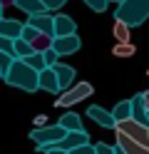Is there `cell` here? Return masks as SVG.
<instances>
[{"label":"cell","instance_id":"cell-1","mask_svg":"<svg viewBox=\"0 0 149 154\" xmlns=\"http://www.w3.org/2000/svg\"><path fill=\"white\" fill-rule=\"evenodd\" d=\"M5 82L10 87L23 90V92H37L40 90V72H35L33 67H27L23 60H15L10 65L8 75H5Z\"/></svg>","mask_w":149,"mask_h":154},{"label":"cell","instance_id":"cell-25","mask_svg":"<svg viewBox=\"0 0 149 154\" xmlns=\"http://www.w3.org/2000/svg\"><path fill=\"white\" fill-rule=\"evenodd\" d=\"M67 3H70V0H42V5L47 8V13H50V15H52V13L57 15V10H62Z\"/></svg>","mask_w":149,"mask_h":154},{"label":"cell","instance_id":"cell-15","mask_svg":"<svg viewBox=\"0 0 149 154\" xmlns=\"http://www.w3.org/2000/svg\"><path fill=\"white\" fill-rule=\"evenodd\" d=\"M13 5L17 8V10L27 13V17H33V15H45V13H47V8L42 5V0H13Z\"/></svg>","mask_w":149,"mask_h":154},{"label":"cell","instance_id":"cell-4","mask_svg":"<svg viewBox=\"0 0 149 154\" xmlns=\"http://www.w3.org/2000/svg\"><path fill=\"white\" fill-rule=\"evenodd\" d=\"M89 94H92V85L89 82H77V85H72L67 92H62V94H57V100H55V107H72V104H77V102H82V100H87Z\"/></svg>","mask_w":149,"mask_h":154},{"label":"cell","instance_id":"cell-2","mask_svg":"<svg viewBox=\"0 0 149 154\" xmlns=\"http://www.w3.org/2000/svg\"><path fill=\"white\" fill-rule=\"evenodd\" d=\"M114 20L124 23L129 27H139L149 20V0H124L122 5H117Z\"/></svg>","mask_w":149,"mask_h":154},{"label":"cell","instance_id":"cell-28","mask_svg":"<svg viewBox=\"0 0 149 154\" xmlns=\"http://www.w3.org/2000/svg\"><path fill=\"white\" fill-rule=\"evenodd\" d=\"M42 57H45V65H47V67H55V65L60 62V55L52 50V47H50V50H45V52H42Z\"/></svg>","mask_w":149,"mask_h":154},{"label":"cell","instance_id":"cell-22","mask_svg":"<svg viewBox=\"0 0 149 154\" xmlns=\"http://www.w3.org/2000/svg\"><path fill=\"white\" fill-rule=\"evenodd\" d=\"M35 52V47L25 42V40H15V60H25V57H30Z\"/></svg>","mask_w":149,"mask_h":154},{"label":"cell","instance_id":"cell-14","mask_svg":"<svg viewBox=\"0 0 149 154\" xmlns=\"http://www.w3.org/2000/svg\"><path fill=\"white\" fill-rule=\"evenodd\" d=\"M40 90L52 92V94H62V90H60V82H57V75H55L52 67H47V70L40 72Z\"/></svg>","mask_w":149,"mask_h":154},{"label":"cell","instance_id":"cell-32","mask_svg":"<svg viewBox=\"0 0 149 154\" xmlns=\"http://www.w3.org/2000/svg\"><path fill=\"white\" fill-rule=\"evenodd\" d=\"M70 154H95V147L89 144V147H82V149H75V152H70Z\"/></svg>","mask_w":149,"mask_h":154},{"label":"cell","instance_id":"cell-35","mask_svg":"<svg viewBox=\"0 0 149 154\" xmlns=\"http://www.w3.org/2000/svg\"><path fill=\"white\" fill-rule=\"evenodd\" d=\"M114 154H127V152H124L122 147H119V144H114Z\"/></svg>","mask_w":149,"mask_h":154},{"label":"cell","instance_id":"cell-21","mask_svg":"<svg viewBox=\"0 0 149 154\" xmlns=\"http://www.w3.org/2000/svg\"><path fill=\"white\" fill-rule=\"evenodd\" d=\"M134 52H137L134 42H117V45L112 47V55H114V57H132Z\"/></svg>","mask_w":149,"mask_h":154},{"label":"cell","instance_id":"cell-11","mask_svg":"<svg viewBox=\"0 0 149 154\" xmlns=\"http://www.w3.org/2000/svg\"><path fill=\"white\" fill-rule=\"evenodd\" d=\"M27 23L33 25L40 35L52 37V30H55V15H50V13H45V15H33V17H27ZM52 40H55V37H52Z\"/></svg>","mask_w":149,"mask_h":154},{"label":"cell","instance_id":"cell-33","mask_svg":"<svg viewBox=\"0 0 149 154\" xmlns=\"http://www.w3.org/2000/svg\"><path fill=\"white\" fill-rule=\"evenodd\" d=\"M142 100H144V104H147V109H149V90H144V92H142Z\"/></svg>","mask_w":149,"mask_h":154},{"label":"cell","instance_id":"cell-6","mask_svg":"<svg viewBox=\"0 0 149 154\" xmlns=\"http://www.w3.org/2000/svg\"><path fill=\"white\" fill-rule=\"evenodd\" d=\"M87 117L97 122L99 127H104V129H117V122L112 117V112H107L104 107H99V104H89L87 107Z\"/></svg>","mask_w":149,"mask_h":154},{"label":"cell","instance_id":"cell-10","mask_svg":"<svg viewBox=\"0 0 149 154\" xmlns=\"http://www.w3.org/2000/svg\"><path fill=\"white\" fill-rule=\"evenodd\" d=\"M82 147H89V134L85 129L82 132H67V137L60 144V149H65V152H75V149H82Z\"/></svg>","mask_w":149,"mask_h":154},{"label":"cell","instance_id":"cell-38","mask_svg":"<svg viewBox=\"0 0 149 154\" xmlns=\"http://www.w3.org/2000/svg\"><path fill=\"white\" fill-rule=\"evenodd\" d=\"M0 80H5V75H3V70H0Z\"/></svg>","mask_w":149,"mask_h":154},{"label":"cell","instance_id":"cell-31","mask_svg":"<svg viewBox=\"0 0 149 154\" xmlns=\"http://www.w3.org/2000/svg\"><path fill=\"white\" fill-rule=\"evenodd\" d=\"M47 117H45V114H37V117H35V129H40V127H47Z\"/></svg>","mask_w":149,"mask_h":154},{"label":"cell","instance_id":"cell-20","mask_svg":"<svg viewBox=\"0 0 149 154\" xmlns=\"http://www.w3.org/2000/svg\"><path fill=\"white\" fill-rule=\"evenodd\" d=\"M129 30H132V27H129V25H124V23L114 20L112 35H114V40H117V42H129Z\"/></svg>","mask_w":149,"mask_h":154},{"label":"cell","instance_id":"cell-5","mask_svg":"<svg viewBox=\"0 0 149 154\" xmlns=\"http://www.w3.org/2000/svg\"><path fill=\"white\" fill-rule=\"evenodd\" d=\"M117 132L149 149V127H144V124H139V122H134V119H127V122H119V124H117Z\"/></svg>","mask_w":149,"mask_h":154},{"label":"cell","instance_id":"cell-37","mask_svg":"<svg viewBox=\"0 0 149 154\" xmlns=\"http://www.w3.org/2000/svg\"><path fill=\"white\" fill-rule=\"evenodd\" d=\"M109 3H117V5H122V3H124V0H109Z\"/></svg>","mask_w":149,"mask_h":154},{"label":"cell","instance_id":"cell-17","mask_svg":"<svg viewBox=\"0 0 149 154\" xmlns=\"http://www.w3.org/2000/svg\"><path fill=\"white\" fill-rule=\"evenodd\" d=\"M112 117L114 122H127V119H132V100H122V102H117L114 104V109H112Z\"/></svg>","mask_w":149,"mask_h":154},{"label":"cell","instance_id":"cell-39","mask_svg":"<svg viewBox=\"0 0 149 154\" xmlns=\"http://www.w3.org/2000/svg\"><path fill=\"white\" fill-rule=\"evenodd\" d=\"M147 75H149V70H147Z\"/></svg>","mask_w":149,"mask_h":154},{"label":"cell","instance_id":"cell-29","mask_svg":"<svg viewBox=\"0 0 149 154\" xmlns=\"http://www.w3.org/2000/svg\"><path fill=\"white\" fill-rule=\"evenodd\" d=\"M92 147H95V154H114V144L97 142V144H92Z\"/></svg>","mask_w":149,"mask_h":154},{"label":"cell","instance_id":"cell-24","mask_svg":"<svg viewBox=\"0 0 149 154\" xmlns=\"http://www.w3.org/2000/svg\"><path fill=\"white\" fill-rule=\"evenodd\" d=\"M52 37H47V35H37V40L33 42V47H35V52H45V50H50L52 47Z\"/></svg>","mask_w":149,"mask_h":154},{"label":"cell","instance_id":"cell-18","mask_svg":"<svg viewBox=\"0 0 149 154\" xmlns=\"http://www.w3.org/2000/svg\"><path fill=\"white\" fill-rule=\"evenodd\" d=\"M117 144H119V147H122L127 154H149L147 147H142V144L132 142L129 137H124V134H119V132H117Z\"/></svg>","mask_w":149,"mask_h":154},{"label":"cell","instance_id":"cell-26","mask_svg":"<svg viewBox=\"0 0 149 154\" xmlns=\"http://www.w3.org/2000/svg\"><path fill=\"white\" fill-rule=\"evenodd\" d=\"M85 5L89 10H95V13H104L109 8V0H85Z\"/></svg>","mask_w":149,"mask_h":154},{"label":"cell","instance_id":"cell-16","mask_svg":"<svg viewBox=\"0 0 149 154\" xmlns=\"http://www.w3.org/2000/svg\"><path fill=\"white\" fill-rule=\"evenodd\" d=\"M57 124L62 127L65 132H82L85 124H82V117H79L77 112H65L62 117L57 119Z\"/></svg>","mask_w":149,"mask_h":154},{"label":"cell","instance_id":"cell-30","mask_svg":"<svg viewBox=\"0 0 149 154\" xmlns=\"http://www.w3.org/2000/svg\"><path fill=\"white\" fill-rule=\"evenodd\" d=\"M13 62H15V57L0 52V70H3V75H8V70H10V65H13Z\"/></svg>","mask_w":149,"mask_h":154},{"label":"cell","instance_id":"cell-12","mask_svg":"<svg viewBox=\"0 0 149 154\" xmlns=\"http://www.w3.org/2000/svg\"><path fill=\"white\" fill-rule=\"evenodd\" d=\"M23 25H25V23H20V20L3 17V20H0V37H8V40H20Z\"/></svg>","mask_w":149,"mask_h":154},{"label":"cell","instance_id":"cell-23","mask_svg":"<svg viewBox=\"0 0 149 154\" xmlns=\"http://www.w3.org/2000/svg\"><path fill=\"white\" fill-rule=\"evenodd\" d=\"M37 35H40V32L35 30V27L30 25V23H25V25H23V32H20V40H25V42L33 45V42L37 40Z\"/></svg>","mask_w":149,"mask_h":154},{"label":"cell","instance_id":"cell-36","mask_svg":"<svg viewBox=\"0 0 149 154\" xmlns=\"http://www.w3.org/2000/svg\"><path fill=\"white\" fill-rule=\"evenodd\" d=\"M3 13H5V3L0 0V20H3Z\"/></svg>","mask_w":149,"mask_h":154},{"label":"cell","instance_id":"cell-19","mask_svg":"<svg viewBox=\"0 0 149 154\" xmlns=\"http://www.w3.org/2000/svg\"><path fill=\"white\" fill-rule=\"evenodd\" d=\"M27 67H33L35 72H42V70H47V65H45V57H42V52H33L30 57H25L23 60Z\"/></svg>","mask_w":149,"mask_h":154},{"label":"cell","instance_id":"cell-9","mask_svg":"<svg viewBox=\"0 0 149 154\" xmlns=\"http://www.w3.org/2000/svg\"><path fill=\"white\" fill-rule=\"evenodd\" d=\"M52 70H55V75H57L60 90H62V92H67V90L75 85V77H77L75 67H72V65H65V62H57V65L52 67Z\"/></svg>","mask_w":149,"mask_h":154},{"label":"cell","instance_id":"cell-27","mask_svg":"<svg viewBox=\"0 0 149 154\" xmlns=\"http://www.w3.org/2000/svg\"><path fill=\"white\" fill-rule=\"evenodd\" d=\"M0 52H5V55H10V57H15V40L0 37Z\"/></svg>","mask_w":149,"mask_h":154},{"label":"cell","instance_id":"cell-13","mask_svg":"<svg viewBox=\"0 0 149 154\" xmlns=\"http://www.w3.org/2000/svg\"><path fill=\"white\" fill-rule=\"evenodd\" d=\"M132 119L144 124V127H149V109H147V104L142 100V92L132 97Z\"/></svg>","mask_w":149,"mask_h":154},{"label":"cell","instance_id":"cell-3","mask_svg":"<svg viewBox=\"0 0 149 154\" xmlns=\"http://www.w3.org/2000/svg\"><path fill=\"white\" fill-rule=\"evenodd\" d=\"M65 137H67V132L60 124H47V127H40V129L30 132V139L35 142L37 152H42V154H47L50 149H57Z\"/></svg>","mask_w":149,"mask_h":154},{"label":"cell","instance_id":"cell-34","mask_svg":"<svg viewBox=\"0 0 149 154\" xmlns=\"http://www.w3.org/2000/svg\"><path fill=\"white\" fill-rule=\"evenodd\" d=\"M47 154H70V152H65V149H60V147H57V149H50Z\"/></svg>","mask_w":149,"mask_h":154},{"label":"cell","instance_id":"cell-8","mask_svg":"<svg viewBox=\"0 0 149 154\" xmlns=\"http://www.w3.org/2000/svg\"><path fill=\"white\" fill-rule=\"evenodd\" d=\"M79 47H82V40H79V35H70V37H57V40L52 42V50L60 55V57H65V55H72L77 52Z\"/></svg>","mask_w":149,"mask_h":154},{"label":"cell","instance_id":"cell-7","mask_svg":"<svg viewBox=\"0 0 149 154\" xmlns=\"http://www.w3.org/2000/svg\"><path fill=\"white\" fill-rule=\"evenodd\" d=\"M70 35H77V23L72 20L70 15L65 13H57L55 15V30H52V37H70Z\"/></svg>","mask_w":149,"mask_h":154}]
</instances>
